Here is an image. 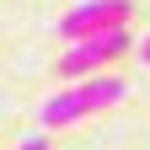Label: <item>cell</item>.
Segmentation results:
<instances>
[{
	"label": "cell",
	"instance_id": "1",
	"mask_svg": "<svg viewBox=\"0 0 150 150\" xmlns=\"http://www.w3.org/2000/svg\"><path fill=\"white\" fill-rule=\"evenodd\" d=\"M123 97V81H112V75H97V81H86L81 91H59V97H48L43 107H38V118H43L48 129H64L75 118H86V112H97L107 102Z\"/></svg>",
	"mask_w": 150,
	"mask_h": 150
},
{
	"label": "cell",
	"instance_id": "2",
	"mask_svg": "<svg viewBox=\"0 0 150 150\" xmlns=\"http://www.w3.org/2000/svg\"><path fill=\"white\" fill-rule=\"evenodd\" d=\"M118 54H129V32H123V27H107V32H97V38H81L75 54L59 59V75H86V70H97V64H107V59H118Z\"/></svg>",
	"mask_w": 150,
	"mask_h": 150
},
{
	"label": "cell",
	"instance_id": "3",
	"mask_svg": "<svg viewBox=\"0 0 150 150\" xmlns=\"http://www.w3.org/2000/svg\"><path fill=\"white\" fill-rule=\"evenodd\" d=\"M123 16H129V0H86V6H75L59 22V32L81 43V38H97L107 27H123Z\"/></svg>",
	"mask_w": 150,
	"mask_h": 150
},
{
	"label": "cell",
	"instance_id": "4",
	"mask_svg": "<svg viewBox=\"0 0 150 150\" xmlns=\"http://www.w3.org/2000/svg\"><path fill=\"white\" fill-rule=\"evenodd\" d=\"M16 150H48L43 139H22V145H16Z\"/></svg>",
	"mask_w": 150,
	"mask_h": 150
},
{
	"label": "cell",
	"instance_id": "5",
	"mask_svg": "<svg viewBox=\"0 0 150 150\" xmlns=\"http://www.w3.org/2000/svg\"><path fill=\"white\" fill-rule=\"evenodd\" d=\"M145 59H150V38H145Z\"/></svg>",
	"mask_w": 150,
	"mask_h": 150
}]
</instances>
